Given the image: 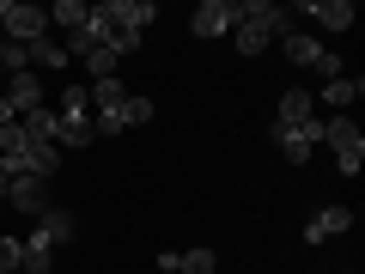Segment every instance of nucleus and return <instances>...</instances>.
Listing matches in <instances>:
<instances>
[{
	"mask_svg": "<svg viewBox=\"0 0 365 274\" xmlns=\"http://www.w3.org/2000/svg\"><path fill=\"white\" fill-rule=\"evenodd\" d=\"M73 238V213H61V208H49L37 225H31V238H19L25 244V262H19V274H49L55 268V250Z\"/></svg>",
	"mask_w": 365,
	"mask_h": 274,
	"instance_id": "nucleus-1",
	"label": "nucleus"
},
{
	"mask_svg": "<svg viewBox=\"0 0 365 274\" xmlns=\"http://www.w3.org/2000/svg\"><path fill=\"white\" fill-rule=\"evenodd\" d=\"M323 141L335 146V171H341V177H359V165H365L359 122H353V116H323Z\"/></svg>",
	"mask_w": 365,
	"mask_h": 274,
	"instance_id": "nucleus-2",
	"label": "nucleus"
},
{
	"mask_svg": "<svg viewBox=\"0 0 365 274\" xmlns=\"http://www.w3.org/2000/svg\"><path fill=\"white\" fill-rule=\"evenodd\" d=\"M268 141L280 146V158H287V165H311L317 141H323V116H311L304 128H280V122H274V128H268Z\"/></svg>",
	"mask_w": 365,
	"mask_h": 274,
	"instance_id": "nucleus-3",
	"label": "nucleus"
},
{
	"mask_svg": "<svg viewBox=\"0 0 365 274\" xmlns=\"http://www.w3.org/2000/svg\"><path fill=\"white\" fill-rule=\"evenodd\" d=\"M280 49H287V61H299V67H317L323 79H335V73H341V61H335V55H329L323 43L311 37V31H287V37H280Z\"/></svg>",
	"mask_w": 365,
	"mask_h": 274,
	"instance_id": "nucleus-4",
	"label": "nucleus"
},
{
	"mask_svg": "<svg viewBox=\"0 0 365 274\" xmlns=\"http://www.w3.org/2000/svg\"><path fill=\"white\" fill-rule=\"evenodd\" d=\"M98 13H104V25L116 31H134V37H146V25L158 19L153 0H98Z\"/></svg>",
	"mask_w": 365,
	"mask_h": 274,
	"instance_id": "nucleus-5",
	"label": "nucleus"
},
{
	"mask_svg": "<svg viewBox=\"0 0 365 274\" xmlns=\"http://www.w3.org/2000/svg\"><path fill=\"white\" fill-rule=\"evenodd\" d=\"M237 19H244V13H237V0H201L195 19H189V31H195L201 43H207V37H232Z\"/></svg>",
	"mask_w": 365,
	"mask_h": 274,
	"instance_id": "nucleus-6",
	"label": "nucleus"
},
{
	"mask_svg": "<svg viewBox=\"0 0 365 274\" xmlns=\"http://www.w3.org/2000/svg\"><path fill=\"white\" fill-rule=\"evenodd\" d=\"M299 19H317L323 31H353V19H359V6L353 0H304Z\"/></svg>",
	"mask_w": 365,
	"mask_h": 274,
	"instance_id": "nucleus-7",
	"label": "nucleus"
},
{
	"mask_svg": "<svg viewBox=\"0 0 365 274\" xmlns=\"http://www.w3.org/2000/svg\"><path fill=\"white\" fill-rule=\"evenodd\" d=\"M0 98L13 104V116H25V110H43V73H6Z\"/></svg>",
	"mask_w": 365,
	"mask_h": 274,
	"instance_id": "nucleus-8",
	"label": "nucleus"
},
{
	"mask_svg": "<svg viewBox=\"0 0 365 274\" xmlns=\"http://www.w3.org/2000/svg\"><path fill=\"white\" fill-rule=\"evenodd\" d=\"M6 201H13L19 213H49V183H37V177H6Z\"/></svg>",
	"mask_w": 365,
	"mask_h": 274,
	"instance_id": "nucleus-9",
	"label": "nucleus"
},
{
	"mask_svg": "<svg viewBox=\"0 0 365 274\" xmlns=\"http://www.w3.org/2000/svg\"><path fill=\"white\" fill-rule=\"evenodd\" d=\"M244 19H256V25L268 31L274 43H280V37H287V31H292V13H287V6H280V0H244Z\"/></svg>",
	"mask_w": 365,
	"mask_h": 274,
	"instance_id": "nucleus-10",
	"label": "nucleus"
},
{
	"mask_svg": "<svg viewBox=\"0 0 365 274\" xmlns=\"http://www.w3.org/2000/svg\"><path fill=\"white\" fill-rule=\"evenodd\" d=\"M353 225V208H323L317 220H304V244H329V238H341Z\"/></svg>",
	"mask_w": 365,
	"mask_h": 274,
	"instance_id": "nucleus-11",
	"label": "nucleus"
},
{
	"mask_svg": "<svg viewBox=\"0 0 365 274\" xmlns=\"http://www.w3.org/2000/svg\"><path fill=\"white\" fill-rule=\"evenodd\" d=\"M311 116H317L311 91H304V86H292L287 98H280V116H274V122H280V128H304V122H311Z\"/></svg>",
	"mask_w": 365,
	"mask_h": 274,
	"instance_id": "nucleus-12",
	"label": "nucleus"
},
{
	"mask_svg": "<svg viewBox=\"0 0 365 274\" xmlns=\"http://www.w3.org/2000/svg\"><path fill=\"white\" fill-rule=\"evenodd\" d=\"M359 91H365L359 73H335V79H323V104L329 110H347V104H359Z\"/></svg>",
	"mask_w": 365,
	"mask_h": 274,
	"instance_id": "nucleus-13",
	"label": "nucleus"
},
{
	"mask_svg": "<svg viewBox=\"0 0 365 274\" xmlns=\"http://www.w3.org/2000/svg\"><path fill=\"white\" fill-rule=\"evenodd\" d=\"M55 128H61V116H55V110H25V116H19V134H25V141H37V146H55Z\"/></svg>",
	"mask_w": 365,
	"mask_h": 274,
	"instance_id": "nucleus-14",
	"label": "nucleus"
},
{
	"mask_svg": "<svg viewBox=\"0 0 365 274\" xmlns=\"http://www.w3.org/2000/svg\"><path fill=\"white\" fill-rule=\"evenodd\" d=\"M25 61H31V73H43V67H67V49H61V37H37V43H25Z\"/></svg>",
	"mask_w": 365,
	"mask_h": 274,
	"instance_id": "nucleus-15",
	"label": "nucleus"
},
{
	"mask_svg": "<svg viewBox=\"0 0 365 274\" xmlns=\"http://www.w3.org/2000/svg\"><path fill=\"white\" fill-rule=\"evenodd\" d=\"M237 13H244V6H237ZM232 43H237V55H262L274 37L256 25V19H237V25H232Z\"/></svg>",
	"mask_w": 365,
	"mask_h": 274,
	"instance_id": "nucleus-16",
	"label": "nucleus"
},
{
	"mask_svg": "<svg viewBox=\"0 0 365 274\" xmlns=\"http://www.w3.org/2000/svg\"><path fill=\"white\" fill-rule=\"evenodd\" d=\"M86 19H91V6H86V0H55V6H49V25L61 31V37H67V31H79Z\"/></svg>",
	"mask_w": 365,
	"mask_h": 274,
	"instance_id": "nucleus-17",
	"label": "nucleus"
},
{
	"mask_svg": "<svg viewBox=\"0 0 365 274\" xmlns=\"http://www.w3.org/2000/svg\"><path fill=\"white\" fill-rule=\"evenodd\" d=\"M61 110H67L61 122H91V116H86V110H91V91H86V86H67V91H61Z\"/></svg>",
	"mask_w": 365,
	"mask_h": 274,
	"instance_id": "nucleus-18",
	"label": "nucleus"
},
{
	"mask_svg": "<svg viewBox=\"0 0 365 274\" xmlns=\"http://www.w3.org/2000/svg\"><path fill=\"white\" fill-rule=\"evenodd\" d=\"M213 250H177V274H213Z\"/></svg>",
	"mask_w": 365,
	"mask_h": 274,
	"instance_id": "nucleus-19",
	"label": "nucleus"
},
{
	"mask_svg": "<svg viewBox=\"0 0 365 274\" xmlns=\"http://www.w3.org/2000/svg\"><path fill=\"white\" fill-rule=\"evenodd\" d=\"M19 262H25V244L19 238H0V274H19Z\"/></svg>",
	"mask_w": 365,
	"mask_h": 274,
	"instance_id": "nucleus-20",
	"label": "nucleus"
},
{
	"mask_svg": "<svg viewBox=\"0 0 365 274\" xmlns=\"http://www.w3.org/2000/svg\"><path fill=\"white\" fill-rule=\"evenodd\" d=\"M86 67H91V79H116V55H110V49H91Z\"/></svg>",
	"mask_w": 365,
	"mask_h": 274,
	"instance_id": "nucleus-21",
	"label": "nucleus"
},
{
	"mask_svg": "<svg viewBox=\"0 0 365 274\" xmlns=\"http://www.w3.org/2000/svg\"><path fill=\"white\" fill-rule=\"evenodd\" d=\"M146 116H153V98H134V91H128V128H140Z\"/></svg>",
	"mask_w": 365,
	"mask_h": 274,
	"instance_id": "nucleus-22",
	"label": "nucleus"
},
{
	"mask_svg": "<svg viewBox=\"0 0 365 274\" xmlns=\"http://www.w3.org/2000/svg\"><path fill=\"white\" fill-rule=\"evenodd\" d=\"M0 213H6V171H0Z\"/></svg>",
	"mask_w": 365,
	"mask_h": 274,
	"instance_id": "nucleus-23",
	"label": "nucleus"
},
{
	"mask_svg": "<svg viewBox=\"0 0 365 274\" xmlns=\"http://www.w3.org/2000/svg\"><path fill=\"white\" fill-rule=\"evenodd\" d=\"M347 274H353V268H347Z\"/></svg>",
	"mask_w": 365,
	"mask_h": 274,
	"instance_id": "nucleus-24",
	"label": "nucleus"
}]
</instances>
